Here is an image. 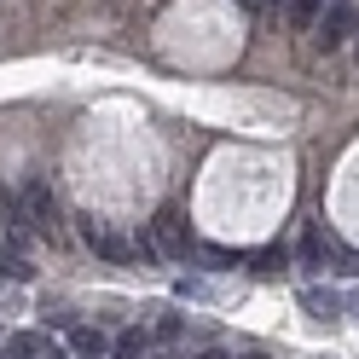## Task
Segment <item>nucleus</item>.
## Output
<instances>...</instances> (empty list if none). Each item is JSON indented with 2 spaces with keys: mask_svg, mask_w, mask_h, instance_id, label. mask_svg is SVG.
Returning <instances> with one entry per match:
<instances>
[{
  "mask_svg": "<svg viewBox=\"0 0 359 359\" xmlns=\"http://www.w3.org/2000/svg\"><path fill=\"white\" fill-rule=\"evenodd\" d=\"M191 250H197V243H191L186 215H180V209H156L151 238H140V255H156V261H186Z\"/></svg>",
  "mask_w": 359,
  "mask_h": 359,
  "instance_id": "1",
  "label": "nucleus"
},
{
  "mask_svg": "<svg viewBox=\"0 0 359 359\" xmlns=\"http://www.w3.org/2000/svg\"><path fill=\"white\" fill-rule=\"evenodd\" d=\"M197 359H226V353H220V348H209V353H197Z\"/></svg>",
  "mask_w": 359,
  "mask_h": 359,
  "instance_id": "15",
  "label": "nucleus"
},
{
  "mask_svg": "<svg viewBox=\"0 0 359 359\" xmlns=\"http://www.w3.org/2000/svg\"><path fill=\"white\" fill-rule=\"evenodd\" d=\"M18 215H24V226H29V232L58 238V203H53L47 180H24V186H18Z\"/></svg>",
  "mask_w": 359,
  "mask_h": 359,
  "instance_id": "2",
  "label": "nucleus"
},
{
  "mask_svg": "<svg viewBox=\"0 0 359 359\" xmlns=\"http://www.w3.org/2000/svg\"><path fill=\"white\" fill-rule=\"evenodd\" d=\"M156 336H163V342H174V336H180V313H163V319H156Z\"/></svg>",
  "mask_w": 359,
  "mask_h": 359,
  "instance_id": "14",
  "label": "nucleus"
},
{
  "mask_svg": "<svg viewBox=\"0 0 359 359\" xmlns=\"http://www.w3.org/2000/svg\"><path fill=\"white\" fill-rule=\"evenodd\" d=\"M81 243H87L93 255H104V261H133V255H140V243L116 238V232H110L104 220H93V215H81Z\"/></svg>",
  "mask_w": 359,
  "mask_h": 359,
  "instance_id": "5",
  "label": "nucleus"
},
{
  "mask_svg": "<svg viewBox=\"0 0 359 359\" xmlns=\"http://www.w3.org/2000/svg\"><path fill=\"white\" fill-rule=\"evenodd\" d=\"M302 266H342V273H353L359 255L342 250V243H336L325 226H307V238H302Z\"/></svg>",
  "mask_w": 359,
  "mask_h": 359,
  "instance_id": "3",
  "label": "nucleus"
},
{
  "mask_svg": "<svg viewBox=\"0 0 359 359\" xmlns=\"http://www.w3.org/2000/svg\"><path fill=\"white\" fill-rule=\"evenodd\" d=\"M110 359H151V336L145 330H122L110 342Z\"/></svg>",
  "mask_w": 359,
  "mask_h": 359,
  "instance_id": "8",
  "label": "nucleus"
},
{
  "mask_svg": "<svg viewBox=\"0 0 359 359\" xmlns=\"http://www.w3.org/2000/svg\"><path fill=\"white\" fill-rule=\"evenodd\" d=\"M348 313H353V319H359V296H348Z\"/></svg>",
  "mask_w": 359,
  "mask_h": 359,
  "instance_id": "16",
  "label": "nucleus"
},
{
  "mask_svg": "<svg viewBox=\"0 0 359 359\" xmlns=\"http://www.w3.org/2000/svg\"><path fill=\"white\" fill-rule=\"evenodd\" d=\"M243 6H255V0H243Z\"/></svg>",
  "mask_w": 359,
  "mask_h": 359,
  "instance_id": "18",
  "label": "nucleus"
},
{
  "mask_svg": "<svg viewBox=\"0 0 359 359\" xmlns=\"http://www.w3.org/2000/svg\"><path fill=\"white\" fill-rule=\"evenodd\" d=\"M284 266H290V255H284V250H261V255H255V273H261V278H278Z\"/></svg>",
  "mask_w": 359,
  "mask_h": 359,
  "instance_id": "11",
  "label": "nucleus"
},
{
  "mask_svg": "<svg viewBox=\"0 0 359 359\" xmlns=\"http://www.w3.org/2000/svg\"><path fill=\"white\" fill-rule=\"evenodd\" d=\"M302 307L313 313V319H325V325H336V313H342V302H336L330 290H302Z\"/></svg>",
  "mask_w": 359,
  "mask_h": 359,
  "instance_id": "9",
  "label": "nucleus"
},
{
  "mask_svg": "<svg viewBox=\"0 0 359 359\" xmlns=\"http://www.w3.org/2000/svg\"><path fill=\"white\" fill-rule=\"evenodd\" d=\"M0 278H29V261L18 250H0Z\"/></svg>",
  "mask_w": 359,
  "mask_h": 359,
  "instance_id": "12",
  "label": "nucleus"
},
{
  "mask_svg": "<svg viewBox=\"0 0 359 359\" xmlns=\"http://www.w3.org/2000/svg\"><path fill=\"white\" fill-rule=\"evenodd\" d=\"M313 29H319V35H313V41H319V53H336L348 35H359V12H353V0H330L325 18H319Z\"/></svg>",
  "mask_w": 359,
  "mask_h": 359,
  "instance_id": "4",
  "label": "nucleus"
},
{
  "mask_svg": "<svg viewBox=\"0 0 359 359\" xmlns=\"http://www.w3.org/2000/svg\"><path fill=\"white\" fill-rule=\"evenodd\" d=\"M243 359H261V353H243Z\"/></svg>",
  "mask_w": 359,
  "mask_h": 359,
  "instance_id": "17",
  "label": "nucleus"
},
{
  "mask_svg": "<svg viewBox=\"0 0 359 359\" xmlns=\"http://www.w3.org/2000/svg\"><path fill=\"white\" fill-rule=\"evenodd\" d=\"M47 348H53L47 330H12L0 342V359H47Z\"/></svg>",
  "mask_w": 359,
  "mask_h": 359,
  "instance_id": "6",
  "label": "nucleus"
},
{
  "mask_svg": "<svg viewBox=\"0 0 359 359\" xmlns=\"http://www.w3.org/2000/svg\"><path fill=\"white\" fill-rule=\"evenodd\" d=\"M203 261H209V266H238L243 255H238V250H226V243H203Z\"/></svg>",
  "mask_w": 359,
  "mask_h": 359,
  "instance_id": "13",
  "label": "nucleus"
},
{
  "mask_svg": "<svg viewBox=\"0 0 359 359\" xmlns=\"http://www.w3.org/2000/svg\"><path fill=\"white\" fill-rule=\"evenodd\" d=\"M70 353H76V359H104L110 342H104L93 325H70Z\"/></svg>",
  "mask_w": 359,
  "mask_h": 359,
  "instance_id": "7",
  "label": "nucleus"
},
{
  "mask_svg": "<svg viewBox=\"0 0 359 359\" xmlns=\"http://www.w3.org/2000/svg\"><path fill=\"white\" fill-rule=\"evenodd\" d=\"M319 6H325V0H284V12H290V24H296V29H313Z\"/></svg>",
  "mask_w": 359,
  "mask_h": 359,
  "instance_id": "10",
  "label": "nucleus"
}]
</instances>
